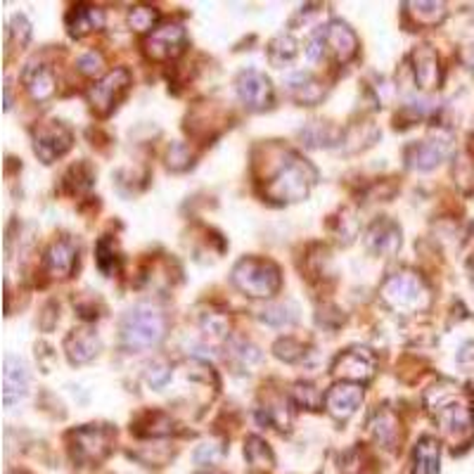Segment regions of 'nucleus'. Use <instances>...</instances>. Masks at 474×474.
<instances>
[{
	"label": "nucleus",
	"instance_id": "nucleus-1",
	"mask_svg": "<svg viewBox=\"0 0 474 474\" xmlns=\"http://www.w3.org/2000/svg\"><path fill=\"white\" fill-rule=\"evenodd\" d=\"M424 405L432 413L441 434L449 439L451 446H468L474 436V411L468 398L458 392L451 382H441L427 389Z\"/></svg>",
	"mask_w": 474,
	"mask_h": 474
},
{
	"label": "nucleus",
	"instance_id": "nucleus-2",
	"mask_svg": "<svg viewBox=\"0 0 474 474\" xmlns=\"http://www.w3.org/2000/svg\"><path fill=\"white\" fill-rule=\"evenodd\" d=\"M318 171L299 157L297 152H284L283 162L275 169L268 181H265L264 195L265 200H271L275 204H292L306 200L311 188L316 185Z\"/></svg>",
	"mask_w": 474,
	"mask_h": 474
},
{
	"label": "nucleus",
	"instance_id": "nucleus-3",
	"mask_svg": "<svg viewBox=\"0 0 474 474\" xmlns=\"http://www.w3.org/2000/svg\"><path fill=\"white\" fill-rule=\"evenodd\" d=\"M166 328H169V321H166L164 311H159L152 303H138L121 318V344L128 351H145L164 339Z\"/></svg>",
	"mask_w": 474,
	"mask_h": 474
},
{
	"label": "nucleus",
	"instance_id": "nucleus-4",
	"mask_svg": "<svg viewBox=\"0 0 474 474\" xmlns=\"http://www.w3.org/2000/svg\"><path fill=\"white\" fill-rule=\"evenodd\" d=\"M382 302L396 313H423L430 309L432 292L417 273L401 271L394 273L385 280L382 290H379Z\"/></svg>",
	"mask_w": 474,
	"mask_h": 474
},
{
	"label": "nucleus",
	"instance_id": "nucleus-5",
	"mask_svg": "<svg viewBox=\"0 0 474 474\" xmlns=\"http://www.w3.org/2000/svg\"><path fill=\"white\" fill-rule=\"evenodd\" d=\"M233 284L246 297L271 299L283 287V275H280V268L271 259L246 256V259L235 264Z\"/></svg>",
	"mask_w": 474,
	"mask_h": 474
},
{
	"label": "nucleus",
	"instance_id": "nucleus-6",
	"mask_svg": "<svg viewBox=\"0 0 474 474\" xmlns=\"http://www.w3.org/2000/svg\"><path fill=\"white\" fill-rule=\"evenodd\" d=\"M116 432L107 424H86L79 427L70 434V449L74 460L83 465H93V462L105 460L114 446Z\"/></svg>",
	"mask_w": 474,
	"mask_h": 474
},
{
	"label": "nucleus",
	"instance_id": "nucleus-7",
	"mask_svg": "<svg viewBox=\"0 0 474 474\" xmlns=\"http://www.w3.org/2000/svg\"><path fill=\"white\" fill-rule=\"evenodd\" d=\"M128 88H131V74L128 70L119 67V70L107 71L100 81H95L88 88V105L98 116H109L114 109L119 107V102L126 98Z\"/></svg>",
	"mask_w": 474,
	"mask_h": 474
},
{
	"label": "nucleus",
	"instance_id": "nucleus-8",
	"mask_svg": "<svg viewBox=\"0 0 474 474\" xmlns=\"http://www.w3.org/2000/svg\"><path fill=\"white\" fill-rule=\"evenodd\" d=\"M74 145V133L62 121H43L33 128V152L43 164H52L64 157Z\"/></svg>",
	"mask_w": 474,
	"mask_h": 474
},
{
	"label": "nucleus",
	"instance_id": "nucleus-9",
	"mask_svg": "<svg viewBox=\"0 0 474 474\" xmlns=\"http://www.w3.org/2000/svg\"><path fill=\"white\" fill-rule=\"evenodd\" d=\"M185 45H188L185 29L171 22V24H162L152 33H147L143 48H145V55L154 62H169L185 51Z\"/></svg>",
	"mask_w": 474,
	"mask_h": 474
},
{
	"label": "nucleus",
	"instance_id": "nucleus-10",
	"mask_svg": "<svg viewBox=\"0 0 474 474\" xmlns=\"http://www.w3.org/2000/svg\"><path fill=\"white\" fill-rule=\"evenodd\" d=\"M375 367H377V358L370 349L356 347L349 349L332 366V375L341 382H354V385H366L375 377Z\"/></svg>",
	"mask_w": 474,
	"mask_h": 474
},
{
	"label": "nucleus",
	"instance_id": "nucleus-11",
	"mask_svg": "<svg viewBox=\"0 0 474 474\" xmlns=\"http://www.w3.org/2000/svg\"><path fill=\"white\" fill-rule=\"evenodd\" d=\"M237 98L249 112H264L273 105L271 79L256 70H245L237 76Z\"/></svg>",
	"mask_w": 474,
	"mask_h": 474
},
{
	"label": "nucleus",
	"instance_id": "nucleus-12",
	"mask_svg": "<svg viewBox=\"0 0 474 474\" xmlns=\"http://www.w3.org/2000/svg\"><path fill=\"white\" fill-rule=\"evenodd\" d=\"M322 41H325V51H330L335 55V60L339 64L351 62L358 52V36L347 22L341 19H332L321 29Z\"/></svg>",
	"mask_w": 474,
	"mask_h": 474
},
{
	"label": "nucleus",
	"instance_id": "nucleus-13",
	"mask_svg": "<svg viewBox=\"0 0 474 474\" xmlns=\"http://www.w3.org/2000/svg\"><path fill=\"white\" fill-rule=\"evenodd\" d=\"M451 154V135H436L423 143H413L405 150V162L415 171H432Z\"/></svg>",
	"mask_w": 474,
	"mask_h": 474
},
{
	"label": "nucleus",
	"instance_id": "nucleus-14",
	"mask_svg": "<svg viewBox=\"0 0 474 474\" xmlns=\"http://www.w3.org/2000/svg\"><path fill=\"white\" fill-rule=\"evenodd\" d=\"M363 385L354 382H337L325 392V411L335 420H349L363 405Z\"/></svg>",
	"mask_w": 474,
	"mask_h": 474
},
{
	"label": "nucleus",
	"instance_id": "nucleus-15",
	"mask_svg": "<svg viewBox=\"0 0 474 474\" xmlns=\"http://www.w3.org/2000/svg\"><path fill=\"white\" fill-rule=\"evenodd\" d=\"M29 392V366L19 356H5L3 360V401L5 405L19 404Z\"/></svg>",
	"mask_w": 474,
	"mask_h": 474
},
{
	"label": "nucleus",
	"instance_id": "nucleus-16",
	"mask_svg": "<svg viewBox=\"0 0 474 474\" xmlns=\"http://www.w3.org/2000/svg\"><path fill=\"white\" fill-rule=\"evenodd\" d=\"M79 265V242L74 237H60L52 242L45 252V271L52 278H70L74 268Z\"/></svg>",
	"mask_w": 474,
	"mask_h": 474
},
{
	"label": "nucleus",
	"instance_id": "nucleus-17",
	"mask_svg": "<svg viewBox=\"0 0 474 474\" xmlns=\"http://www.w3.org/2000/svg\"><path fill=\"white\" fill-rule=\"evenodd\" d=\"M366 246L377 256H392L401 249V228L392 218H379L367 228Z\"/></svg>",
	"mask_w": 474,
	"mask_h": 474
},
{
	"label": "nucleus",
	"instance_id": "nucleus-18",
	"mask_svg": "<svg viewBox=\"0 0 474 474\" xmlns=\"http://www.w3.org/2000/svg\"><path fill=\"white\" fill-rule=\"evenodd\" d=\"M413 60V76L415 83L423 90H434L441 86V64H439V55L432 51L430 45H420L411 55Z\"/></svg>",
	"mask_w": 474,
	"mask_h": 474
},
{
	"label": "nucleus",
	"instance_id": "nucleus-19",
	"mask_svg": "<svg viewBox=\"0 0 474 474\" xmlns=\"http://www.w3.org/2000/svg\"><path fill=\"white\" fill-rule=\"evenodd\" d=\"M64 351H67V358L74 366L90 363L95 356L100 354V337L95 335L90 328H76L64 339Z\"/></svg>",
	"mask_w": 474,
	"mask_h": 474
},
{
	"label": "nucleus",
	"instance_id": "nucleus-20",
	"mask_svg": "<svg viewBox=\"0 0 474 474\" xmlns=\"http://www.w3.org/2000/svg\"><path fill=\"white\" fill-rule=\"evenodd\" d=\"M105 26V13L100 7L88 5V3H81V5H74L67 14V29L74 38L88 36L93 32H100Z\"/></svg>",
	"mask_w": 474,
	"mask_h": 474
},
{
	"label": "nucleus",
	"instance_id": "nucleus-21",
	"mask_svg": "<svg viewBox=\"0 0 474 474\" xmlns=\"http://www.w3.org/2000/svg\"><path fill=\"white\" fill-rule=\"evenodd\" d=\"M24 86L29 90L36 102H45L51 100L52 95L57 93V79L52 74L51 67H45V64H29L24 71Z\"/></svg>",
	"mask_w": 474,
	"mask_h": 474
},
{
	"label": "nucleus",
	"instance_id": "nucleus-22",
	"mask_svg": "<svg viewBox=\"0 0 474 474\" xmlns=\"http://www.w3.org/2000/svg\"><path fill=\"white\" fill-rule=\"evenodd\" d=\"M441 462V446L434 436H423L413 449L411 474H439Z\"/></svg>",
	"mask_w": 474,
	"mask_h": 474
},
{
	"label": "nucleus",
	"instance_id": "nucleus-23",
	"mask_svg": "<svg viewBox=\"0 0 474 474\" xmlns=\"http://www.w3.org/2000/svg\"><path fill=\"white\" fill-rule=\"evenodd\" d=\"M370 427H373V434L379 446H385L389 451L396 449L398 441H401V423L389 408L375 413Z\"/></svg>",
	"mask_w": 474,
	"mask_h": 474
},
{
	"label": "nucleus",
	"instance_id": "nucleus-24",
	"mask_svg": "<svg viewBox=\"0 0 474 474\" xmlns=\"http://www.w3.org/2000/svg\"><path fill=\"white\" fill-rule=\"evenodd\" d=\"M290 86V95L299 105H306V107H313L318 102L322 100V95H325V88H322V83L316 81L311 74H294L287 81Z\"/></svg>",
	"mask_w": 474,
	"mask_h": 474
},
{
	"label": "nucleus",
	"instance_id": "nucleus-25",
	"mask_svg": "<svg viewBox=\"0 0 474 474\" xmlns=\"http://www.w3.org/2000/svg\"><path fill=\"white\" fill-rule=\"evenodd\" d=\"M405 13L411 14L413 22L420 26H436L441 24L449 10H446V3H404Z\"/></svg>",
	"mask_w": 474,
	"mask_h": 474
},
{
	"label": "nucleus",
	"instance_id": "nucleus-26",
	"mask_svg": "<svg viewBox=\"0 0 474 474\" xmlns=\"http://www.w3.org/2000/svg\"><path fill=\"white\" fill-rule=\"evenodd\" d=\"M245 458L249 460L254 469H271L275 458H273V451L268 449V443L259 436H249L245 443Z\"/></svg>",
	"mask_w": 474,
	"mask_h": 474
},
{
	"label": "nucleus",
	"instance_id": "nucleus-27",
	"mask_svg": "<svg viewBox=\"0 0 474 474\" xmlns=\"http://www.w3.org/2000/svg\"><path fill=\"white\" fill-rule=\"evenodd\" d=\"M299 318V309L292 302L273 303L268 309L261 311V321L273 325V328H284V325H294Z\"/></svg>",
	"mask_w": 474,
	"mask_h": 474
},
{
	"label": "nucleus",
	"instance_id": "nucleus-28",
	"mask_svg": "<svg viewBox=\"0 0 474 474\" xmlns=\"http://www.w3.org/2000/svg\"><path fill=\"white\" fill-rule=\"evenodd\" d=\"M292 401L299 408H306V411H321L322 404H325V394L311 382H297L292 389Z\"/></svg>",
	"mask_w": 474,
	"mask_h": 474
},
{
	"label": "nucleus",
	"instance_id": "nucleus-29",
	"mask_svg": "<svg viewBox=\"0 0 474 474\" xmlns=\"http://www.w3.org/2000/svg\"><path fill=\"white\" fill-rule=\"evenodd\" d=\"M299 48L297 41L287 33H280L278 38H273L271 45H268V57H271V62L275 67H284V64H290L294 57H297Z\"/></svg>",
	"mask_w": 474,
	"mask_h": 474
},
{
	"label": "nucleus",
	"instance_id": "nucleus-30",
	"mask_svg": "<svg viewBox=\"0 0 474 474\" xmlns=\"http://www.w3.org/2000/svg\"><path fill=\"white\" fill-rule=\"evenodd\" d=\"M302 140H306L309 147H321V145H335L337 143V131L322 121H311L309 126L302 128Z\"/></svg>",
	"mask_w": 474,
	"mask_h": 474
},
{
	"label": "nucleus",
	"instance_id": "nucleus-31",
	"mask_svg": "<svg viewBox=\"0 0 474 474\" xmlns=\"http://www.w3.org/2000/svg\"><path fill=\"white\" fill-rule=\"evenodd\" d=\"M95 264L100 268L105 275H114L119 271V254L114 249V242L109 237H102L98 242V249H95Z\"/></svg>",
	"mask_w": 474,
	"mask_h": 474
},
{
	"label": "nucleus",
	"instance_id": "nucleus-32",
	"mask_svg": "<svg viewBox=\"0 0 474 474\" xmlns=\"http://www.w3.org/2000/svg\"><path fill=\"white\" fill-rule=\"evenodd\" d=\"M157 19H159L157 10H154V7H147V5L131 7V13H128V24H131L133 32H138V33L154 32V29H157Z\"/></svg>",
	"mask_w": 474,
	"mask_h": 474
},
{
	"label": "nucleus",
	"instance_id": "nucleus-33",
	"mask_svg": "<svg viewBox=\"0 0 474 474\" xmlns=\"http://www.w3.org/2000/svg\"><path fill=\"white\" fill-rule=\"evenodd\" d=\"M140 423L147 424V430L140 432V436H169L173 432V420L166 413H147Z\"/></svg>",
	"mask_w": 474,
	"mask_h": 474
},
{
	"label": "nucleus",
	"instance_id": "nucleus-34",
	"mask_svg": "<svg viewBox=\"0 0 474 474\" xmlns=\"http://www.w3.org/2000/svg\"><path fill=\"white\" fill-rule=\"evenodd\" d=\"M88 164H76L71 166L70 173L64 176V188L70 190V192H81V190H88L93 185V171L86 173Z\"/></svg>",
	"mask_w": 474,
	"mask_h": 474
},
{
	"label": "nucleus",
	"instance_id": "nucleus-35",
	"mask_svg": "<svg viewBox=\"0 0 474 474\" xmlns=\"http://www.w3.org/2000/svg\"><path fill=\"white\" fill-rule=\"evenodd\" d=\"M230 358L240 360V366H252V363H259L261 354L259 349L249 344L245 339H230Z\"/></svg>",
	"mask_w": 474,
	"mask_h": 474
},
{
	"label": "nucleus",
	"instance_id": "nucleus-36",
	"mask_svg": "<svg viewBox=\"0 0 474 474\" xmlns=\"http://www.w3.org/2000/svg\"><path fill=\"white\" fill-rule=\"evenodd\" d=\"M166 164L171 171H185L192 166V152L183 143H173L166 152Z\"/></svg>",
	"mask_w": 474,
	"mask_h": 474
},
{
	"label": "nucleus",
	"instance_id": "nucleus-37",
	"mask_svg": "<svg viewBox=\"0 0 474 474\" xmlns=\"http://www.w3.org/2000/svg\"><path fill=\"white\" fill-rule=\"evenodd\" d=\"M29 36H32V24L26 22L24 14H17V17L13 19L10 29H7V43H10V41H17V45L22 48V45L29 43Z\"/></svg>",
	"mask_w": 474,
	"mask_h": 474
},
{
	"label": "nucleus",
	"instance_id": "nucleus-38",
	"mask_svg": "<svg viewBox=\"0 0 474 474\" xmlns=\"http://www.w3.org/2000/svg\"><path fill=\"white\" fill-rule=\"evenodd\" d=\"M303 354H306V351H303L302 344L290 339V337H287V339H280L278 344H275V356L287 360V363H297V360L303 358Z\"/></svg>",
	"mask_w": 474,
	"mask_h": 474
},
{
	"label": "nucleus",
	"instance_id": "nucleus-39",
	"mask_svg": "<svg viewBox=\"0 0 474 474\" xmlns=\"http://www.w3.org/2000/svg\"><path fill=\"white\" fill-rule=\"evenodd\" d=\"M171 377V367L166 366V363H162V360H157V363H152V366H147L145 370V379L150 382L154 389H159V386H164L166 382H169Z\"/></svg>",
	"mask_w": 474,
	"mask_h": 474
},
{
	"label": "nucleus",
	"instance_id": "nucleus-40",
	"mask_svg": "<svg viewBox=\"0 0 474 474\" xmlns=\"http://www.w3.org/2000/svg\"><path fill=\"white\" fill-rule=\"evenodd\" d=\"M221 455H223V449L218 443L207 441L195 451V460L200 462V465H216V462L221 460Z\"/></svg>",
	"mask_w": 474,
	"mask_h": 474
},
{
	"label": "nucleus",
	"instance_id": "nucleus-41",
	"mask_svg": "<svg viewBox=\"0 0 474 474\" xmlns=\"http://www.w3.org/2000/svg\"><path fill=\"white\" fill-rule=\"evenodd\" d=\"M76 64H79V71H81V74L95 76V74H98V71L102 70V64H105V60H102L100 52L90 51V52H86V55L79 57V62H76Z\"/></svg>",
	"mask_w": 474,
	"mask_h": 474
},
{
	"label": "nucleus",
	"instance_id": "nucleus-42",
	"mask_svg": "<svg viewBox=\"0 0 474 474\" xmlns=\"http://www.w3.org/2000/svg\"><path fill=\"white\" fill-rule=\"evenodd\" d=\"M458 366L465 373H474V341H465L458 351Z\"/></svg>",
	"mask_w": 474,
	"mask_h": 474
},
{
	"label": "nucleus",
	"instance_id": "nucleus-43",
	"mask_svg": "<svg viewBox=\"0 0 474 474\" xmlns=\"http://www.w3.org/2000/svg\"><path fill=\"white\" fill-rule=\"evenodd\" d=\"M306 55H309L311 62H318V60H322V55H325V41H322V33H313V36L309 38V45H306Z\"/></svg>",
	"mask_w": 474,
	"mask_h": 474
},
{
	"label": "nucleus",
	"instance_id": "nucleus-44",
	"mask_svg": "<svg viewBox=\"0 0 474 474\" xmlns=\"http://www.w3.org/2000/svg\"><path fill=\"white\" fill-rule=\"evenodd\" d=\"M10 86H13V83L7 81L5 83V109L13 107V88H10Z\"/></svg>",
	"mask_w": 474,
	"mask_h": 474
},
{
	"label": "nucleus",
	"instance_id": "nucleus-45",
	"mask_svg": "<svg viewBox=\"0 0 474 474\" xmlns=\"http://www.w3.org/2000/svg\"><path fill=\"white\" fill-rule=\"evenodd\" d=\"M204 474H221V472H204Z\"/></svg>",
	"mask_w": 474,
	"mask_h": 474
}]
</instances>
